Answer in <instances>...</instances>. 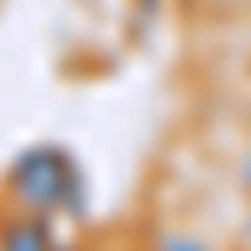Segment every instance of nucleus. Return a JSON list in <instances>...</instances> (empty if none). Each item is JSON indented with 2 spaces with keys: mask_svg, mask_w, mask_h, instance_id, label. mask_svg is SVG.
<instances>
[{
  "mask_svg": "<svg viewBox=\"0 0 251 251\" xmlns=\"http://www.w3.org/2000/svg\"><path fill=\"white\" fill-rule=\"evenodd\" d=\"M10 196L40 216H80L86 211V176L71 151L60 146H30L10 166Z\"/></svg>",
  "mask_w": 251,
  "mask_h": 251,
  "instance_id": "obj_1",
  "label": "nucleus"
},
{
  "mask_svg": "<svg viewBox=\"0 0 251 251\" xmlns=\"http://www.w3.org/2000/svg\"><path fill=\"white\" fill-rule=\"evenodd\" d=\"M55 231H50V216L25 211V216H10L0 226V251H55Z\"/></svg>",
  "mask_w": 251,
  "mask_h": 251,
  "instance_id": "obj_2",
  "label": "nucleus"
},
{
  "mask_svg": "<svg viewBox=\"0 0 251 251\" xmlns=\"http://www.w3.org/2000/svg\"><path fill=\"white\" fill-rule=\"evenodd\" d=\"M156 251H206V246L191 241V236H181V231H171V236H161V241H156Z\"/></svg>",
  "mask_w": 251,
  "mask_h": 251,
  "instance_id": "obj_3",
  "label": "nucleus"
},
{
  "mask_svg": "<svg viewBox=\"0 0 251 251\" xmlns=\"http://www.w3.org/2000/svg\"><path fill=\"white\" fill-rule=\"evenodd\" d=\"M241 171H246V176H241V181H246V186H251V161H246V166H241Z\"/></svg>",
  "mask_w": 251,
  "mask_h": 251,
  "instance_id": "obj_4",
  "label": "nucleus"
},
{
  "mask_svg": "<svg viewBox=\"0 0 251 251\" xmlns=\"http://www.w3.org/2000/svg\"><path fill=\"white\" fill-rule=\"evenodd\" d=\"M246 246H251V216H246Z\"/></svg>",
  "mask_w": 251,
  "mask_h": 251,
  "instance_id": "obj_5",
  "label": "nucleus"
},
{
  "mask_svg": "<svg viewBox=\"0 0 251 251\" xmlns=\"http://www.w3.org/2000/svg\"><path fill=\"white\" fill-rule=\"evenodd\" d=\"M55 251H71V246H55Z\"/></svg>",
  "mask_w": 251,
  "mask_h": 251,
  "instance_id": "obj_6",
  "label": "nucleus"
}]
</instances>
